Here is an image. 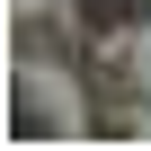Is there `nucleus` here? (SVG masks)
Instances as JSON below:
<instances>
[{
    "instance_id": "1",
    "label": "nucleus",
    "mask_w": 151,
    "mask_h": 151,
    "mask_svg": "<svg viewBox=\"0 0 151 151\" xmlns=\"http://www.w3.org/2000/svg\"><path fill=\"white\" fill-rule=\"evenodd\" d=\"M89 18H133V9H124V0H89Z\"/></svg>"
}]
</instances>
